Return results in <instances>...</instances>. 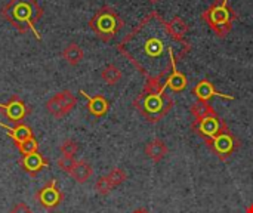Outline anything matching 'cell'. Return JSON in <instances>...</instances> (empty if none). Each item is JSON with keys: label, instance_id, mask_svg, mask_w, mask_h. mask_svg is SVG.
Masks as SVG:
<instances>
[{"label": "cell", "instance_id": "2", "mask_svg": "<svg viewBox=\"0 0 253 213\" xmlns=\"http://www.w3.org/2000/svg\"><path fill=\"white\" fill-rule=\"evenodd\" d=\"M1 16L18 31H34L40 40V34L36 30V24L43 16V7L37 0H9L1 7Z\"/></svg>", "mask_w": 253, "mask_h": 213}, {"label": "cell", "instance_id": "19", "mask_svg": "<svg viewBox=\"0 0 253 213\" xmlns=\"http://www.w3.org/2000/svg\"><path fill=\"white\" fill-rule=\"evenodd\" d=\"M123 74L122 70L114 65V64H108L107 67H104V70L101 71V79L108 85V86H114L122 80Z\"/></svg>", "mask_w": 253, "mask_h": 213}, {"label": "cell", "instance_id": "14", "mask_svg": "<svg viewBox=\"0 0 253 213\" xmlns=\"http://www.w3.org/2000/svg\"><path fill=\"white\" fill-rule=\"evenodd\" d=\"M92 175H93V168L86 160H76V163L70 172V176L77 184H86L92 178Z\"/></svg>", "mask_w": 253, "mask_h": 213}, {"label": "cell", "instance_id": "28", "mask_svg": "<svg viewBox=\"0 0 253 213\" xmlns=\"http://www.w3.org/2000/svg\"><path fill=\"white\" fill-rule=\"evenodd\" d=\"M132 213H150L147 209H136V211H133Z\"/></svg>", "mask_w": 253, "mask_h": 213}, {"label": "cell", "instance_id": "7", "mask_svg": "<svg viewBox=\"0 0 253 213\" xmlns=\"http://www.w3.org/2000/svg\"><path fill=\"white\" fill-rule=\"evenodd\" d=\"M77 105V98L73 95L71 90H61L55 93L47 102H46V110L55 117V119H62L67 114H70Z\"/></svg>", "mask_w": 253, "mask_h": 213}, {"label": "cell", "instance_id": "23", "mask_svg": "<svg viewBox=\"0 0 253 213\" xmlns=\"http://www.w3.org/2000/svg\"><path fill=\"white\" fill-rule=\"evenodd\" d=\"M107 178H108V181L111 182V185L116 188V187L122 185V184L127 179V175H126V172H125L123 169H120V168H114V169L107 175Z\"/></svg>", "mask_w": 253, "mask_h": 213}, {"label": "cell", "instance_id": "11", "mask_svg": "<svg viewBox=\"0 0 253 213\" xmlns=\"http://www.w3.org/2000/svg\"><path fill=\"white\" fill-rule=\"evenodd\" d=\"M21 169H24L28 175L31 176H36L37 173H40L44 168L49 166V160L42 156L39 151L37 153H31V154H25V156H21L19 160H18Z\"/></svg>", "mask_w": 253, "mask_h": 213}, {"label": "cell", "instance_id": "25", "mask_svg": "<svg viewBox=\"0 0 253 213\" xmlns=\"http://www.w3.org/2000/svg\"><path fill=\"white\" fill-rule=\"evenodd\" d=\"M113 185H111V182L108 181V178L107 176H102V178H99L98 181H96V184H95V190H96V193L99 194V196H108L111 191H113Z\"/></svg>", "mask_w": 253, "mask_h": 213}, {"label": "cell", "instance_id": "10", "mask_svg": "<svg viewBox=\"0 0 253 213\" xmlns=\"http://www.w3.org/2000/svg\"><path fill=\"white\" fill-rule=\"evenodd\" d=\"M0 113L10 122V123H24V119L31 113V108L18 96L13 95L6 104H0Z\"/></svg>", "mask_w": 253, "mask_h": 213}, {"label": "cell", "instance_id": "3", "mask_svg": "<svg viewBox=\"0 0 253 213\" xmlns=\"http://www.w3.org/2000/svg\"><path fill=\"white\" fill-rule=\"evenodd\" d=\"M163 87H145L142 92L133 99V107L138 110V113L148 122V123H157L163 117L168 116V113L173 107V99L165 92Z\"/></svg>", "mask_w": 253, "mask_h": 213}, {"label": "cell", "instance_id": "20", "mask_svg": "<svg viewBox=\"0 0 253 213\" xmlns=\"http://www.w3.org/2000/svg\"><path fill=\"white\" fill-rule=\"evenodd\" d=\"M191 114L196 120H200V119H205V117H209V116H213L216 114V111L213 110V107L208 102V101H200L197 99L193 105H191Z\"/></svg>", "mask_w": 253, "mask_h": 213}, {"label": "cell", "instance_id": "6", "mask_svg": "<svg viewBox=\"0 0 253 213\" xmlns=\"http://www.w3.org/2000/svg\"><path fill=\"white\" fill-rule=\"evenodd\" d=\"M206 145L219 160H227L240 148L242 142L228 128H225L215 138H212L211 141H206Z\"/></svg>", "mask_w": 253, "mask_h": 213}, {"label": "cell", "instance_id": "29", "mask_svg": "<svg viewBox=\"0 0 253 213\" xmlns=\"http://www.w3.org/2000/svg\"><path fill=\"white\" fill-rule=\"evenodd\" d=\"M246 213H253V203L249 206V208H248V209H246Z\"/></svg>", "mask_w": 253, "mask_h": 213}, {"label": "cell", "instance_id": "30", "mask_svg": "<svg viewBox=\"0 0 253 213\" xmlns=\"http://www.w3.org/2000/svg\"><path fill=\"white\" fill-rule=\"evenodd\" d=\"M148 1H150V3H153V4H156V3H159L160 0H148Z\"/></svg>", "mask_w": 253, "mask_h": 213}, {"label": "cell", "instance_id": "8", "mask_svg": "<svg viewBox=\"0 0 253 213\" xmlns=\"http://www.w3.org/2000/svg\"><path fill=\"white\" fill-rule=\"evenodd\" d=\"M34 197L39 202V205L43 209L49 211V212H52L56 208H59L61 203L64 202V193L59 190L56 179H52V181L46 182L40 190H37Z\"/></svg>", "mask_w": 253, "mask_h": 213}, {"label": "cell", "instance_id": "13", "mask_svg": "<svg viewBox=\"0 0 253 213\" xmlns=\"http://www.w3.org/2000/svg\"><path fill=\"white\" fill-rule=\"evenodd\" d=\"M80 93L87 99V110L89 113L93 116V117H102L108 113L110 110V102L105 96L102 95H95V96H90L87 95L84 90L80 89Z\"/></svg>", "mask_w": 253, "mask_h": 213}, {"label": "cell", "instance_id": "24", "mask_svg": "<svg viewBox=\"0 0 253 213\" xmlns=\"http://www.w3.org/2000/svg\"><path fill=\"white\" fill-rule=\"evenodd\" d=\"M59 150H61V154H62V156L74 157V156L77 154V151H79V145H77V142L73 141V139H65V141L61 144Z\"/></svg>", "mask_w": 253, "mask_h": 213}, {"label": "cell", "instance_id": "27", "mask_svg": "<svg viewBox=\"0 0 253 213\" xmlns=\"http://www.w3.org/2000/svg\"><path fill=\"white\" fill-rule=\"evenodd\" d=\"M9 213H33V211L28 208L27 203H22L21 202V203H16Z\"/></svg>", "mask_w": 253, "mask_h": 213}, {"label": "cell", "instance_id": "9", "mask_svg": "<svg viewBox=\"0 0 253 213\" xmlns=\"http://www.w3.org/2000/svg\"><path fill=\"white\" fill-rule=\"evenodd\" d=\"M191 128L206 142V141H211L212 138H215L219 132H222L228 126H227V123L216 113L213 116H209V117H205V119H200V120H194L193 125H191Z\"/></svg>", "mask_w": 253, "mask_h": 213}, {"label": "cell", "instance_id": "4", "mask_svg": "<svg viewBox=\"0 0 253 213\" xmlns=\"http://www.w3.org/2000/svg\"><path fill=\"white\" fill-rule=\"evenodd\" d=\"M202 19L218 37L224 39L233 30V24L239 19V16L230 6V0H215L202 13Z\"/></svg>", "mask_w": 253, "mask_h": 213}, {"label": "cell", "instance_id": "21", "mask_svg": "<svg viewBox=\"0 0 253 213\" xmlns=\"http://www.w3.org/2000/svg\"><path fill=\"white\" fill-rule=\"evenodd\" d=\"M169 28L170 31L176 36V37H184L188 31V24L181 18V16H175L170 22H169Z\"/></svg>", "mask_w": 253, "mask_h": 213}, {"label": "cell", "instance_id": "5", "mask_svg": "<svg viewBox=\"0 0 253 213\" xmlns=\"http://www.w3.org/2000/svg\"><path fill=\"white\" fill-rule=\"evenodd\" d=\"M125 21L119 15V12L111 7V6H104L101 7L89 21L90 30L102 40V42H110L114 39L119 31L123 28Z\"/></svg>", "mask_w": 253, "mask_h": 213}, {"label": "cell", "instance_id": "15", "mask_svg": "<svg viewBox=\"0 0 253 213\" xmlns=\"http://www.w3.org/2000/svg\"><path fill=\"white\" fill-rule=\"evenodd\" d=\"M0 126H1L3 129L7 130L6 135H7L15 144L22 142V141H25V139L34 136L31 128H30L28 125H25V123H18V125H15L13 128H9V126H6V125H3V123H0Z\"/></svg>", "mask_w": 253, "mask_h": 213}, {"label": "cell", "instance_id": "16", "mask_svg": "<svg viewBox=\"0 0 253 213\" xmlns=\"http://www.w3.org/2000/svg\"><path fill=\"white\" fill-rule=\"evenodd\" d=\"M168 145L162 141V139H153L151 142L147 144L145 147V154L150 160H153L154 163L162 162L166 156H168Z\"/></svg>", "mask_w": 253, "mask_h": 213}, {"label": "cell", "instance_id": "12", "mask_svg": "<svg viewBox=\"0 0 253 213\" xmlns=\"http://www.w3.org/2000/svg\"><path fill=\"white\" fill-rule=\"evenodd\" d=\"M193 95L197 96V99L200 101H211L213 96H221L224 99H234V96H230V95H222L219 93L215 86L209 82V80H200L194 87H193Z\"/></svg>", "mask_w": 253, "mask_h": 213}, {"label": "cell", "instance_id": "18", "mask_svg": "<svg viewBox=\"0 0 253 213\" xmlns=\"http://www.w3.org/2000/svg\"><path fill=\"white\" fill-rule=\"evenodd\" d=\"M187 85H188V80H187L185 74H182L176 68L172 70V73L169 74V77L165 82V87L170 89L172 92H182L187 87Z\"/></svg>", "mask_w": 253, "mask_h": 213}, {"label": "cell", "instance_id": "22", "mask_svg": "<svg viewBox=\"0 0 253 213\" xmlns=\"http://www.w3.org/2000/svg\"><path fill=\"white\" fill-rule=\"evenodd\" d=\"M15 147L19 150L21 156H25V154H31V153H37L39 151V142L37 139L33 136V138H28L22 142H18L15 144Z\"/></svg>", "mask_w": 253, "mask_h": 213}, {"label": "cell", "instance_id": "26", "mask_svg": "<svg viewBox=\"0 0 253 213\" xmlns=\"http://www.w3.org/2000/svg\"><path fill=\"white\" fill-rule=\"evenodd\" d=\"M74 163H76L74 157H67V156H61V157H59V160H58V166H59V169H61L62 172L68 173V175H70V172H71V169H73Z\"/></svg>", "mask_w": 253, "mask_h": 213}, {"label": "cell", "instance_id": "17", "mask_svg": "<svg viewBox=\"0 0 253 213\" xmlns=\"http://www.w3.org/2000/svg\"><path fill=\"white\" fill-rule=\"evenodd\" d=\"M62 58L65 59V62L71 67H76L82 62V59L84 58V52L83 49L77 44V43H70L67 44V47L62 50Z\"/></svg>", "mask_w": 253, "mask_h": 213}, {"label": "cell", "instance_id": "1", "mask_svg": "<svg viewBox=\"0 0 253 213\" xmlns=\"http://www.w3.org/2000/svg\"><path fill=\"white\" fill-rule=\"evenodd\" d=\"M119 44V50L145 77V87H163V80L191 47L184 37H176L170 31L169 22L156 10H151Z\"/></svg>", "mask_w": 253, "mask_h": 213}]
</instances>
